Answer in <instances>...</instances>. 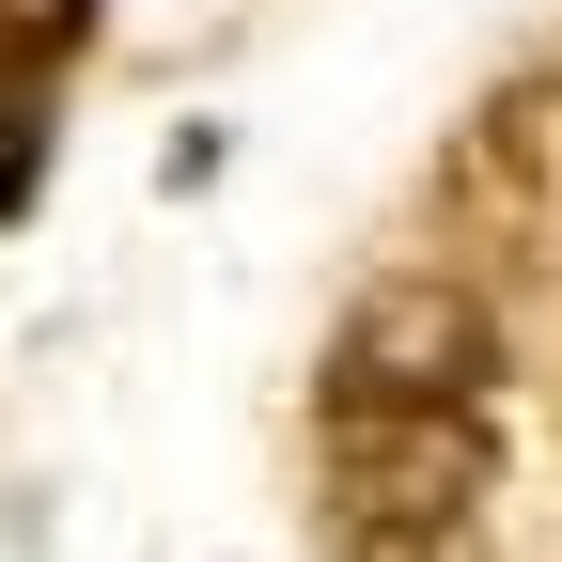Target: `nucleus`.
Listing matches in <instances>:
<instances>
[{"mask_svg":"<svg viewBox=\"0 0 562 562\" xmlns=\"http://www.w3.org/2000/svg\"><path fill=\"white\" fill-rule=\"evenodd\" d=\"M313 453H328V516H484L501 501V391L328 375L313 391Z\"/></svg>","mask_w":562,"mask_h":562,"instance_id":"nucleus-1","label":"nucleus"},{"mask_svg":"<svg viewBox=\"0 0 562 562\" xmlns=\"http://www.w3.org/2000/svg\"><path fill=\"white\" fill-rule=\"evenodd\" d=\"M328 375H391V391H501V313L453 266H375L360 313L328 328Z\"/></svg>","mask_w":562,"mask_h":562,"instance_id":"nucleus-2","label":"nucleus"},{"mask_svg":"<svg viewBox=\"0 0 562 562\" xmlns=\"http://www.w3.org/2000/svg\"><path fill=\"white\" fill-rule=\"evenodd\" d=\"M453 203L484 235H516V250H562V79H516L453 140Z\"/></svg>","mask_w":562,"mask_h":562,"instance_id":"nucleus-3","label":"nucleus"},{"mask_svg":"<svg viewBox=\"0 0 562 562\" xmlns=\"http://www.w3.org/2000/svg\"><path fill=\"white\" fill-rule=\"evenodd\" d=\"M328 562H501L484 516H328Z\"/></svg>","mask_w":562,"mask_h":562,"instance_id":"nucleus-4","label":"nucleus"},{"mask_svg":"<svg viewBox=\"0 0 562 562\" xmlns=\"http://www.w3.org/2000/svg\"><path fill=\"white\" fill-rule=\"evenodd\" d=\"M32 188H47V79L0 63V220H32Z\"/></svg>","mask_w":562,"mask_h":562,"instance_id":"nucleus-5","label":"nucleus"},{"mask_svg":"<svg viewBox=\"0 0 562 562\" xmlns=\"http://www.w3.org/2000/svg\"><path fill=\"white\" fill-rule=\"evenodd\" d=\"M94 47V0H0V63L16 79H47V63H79Z\"/></svg>","mask_w":562,"mask_h":562,"instance_id":"nucleus-6","label":"nucleus"}]
</instances>
